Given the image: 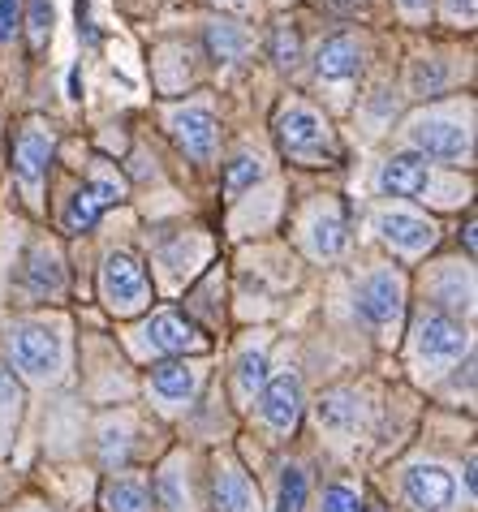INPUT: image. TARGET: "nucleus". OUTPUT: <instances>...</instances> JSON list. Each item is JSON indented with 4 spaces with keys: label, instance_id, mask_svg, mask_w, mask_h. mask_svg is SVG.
<instances>
[{
    "label": "nucleus",
    "instance_id": "nucleus-18",
    "mask_svg": "<svg viewBox=\"0 0 478 512\" xmlns=\"http://www.w3.org/2000/svg\"><path fill=\"white\" fill-rule=\"evenodd\" d=\"M22 284H26L31 297H56L61 293L65 289V267H61V259H56V250H48V246L31 250V259H26V267H22Z\"/></svg>",
    "mask_w": 478,
    "mask_h": 512
},
{
    "label": "nucleus",
    "instance_id": "nucleus-19",
    "mask_svg": "<svg viewBox=\"0 0 478 512\" xmlns=\"http://www.w3.org/2000/svg\"><path fill=\"white\" fill-rule=\"evenodd\" d=\"M104 508L108 512H156V504H151V491L143 487V482L134 478H117L104 487Z\"/></svg>",
    "mask_w": 478,
    "mask_h": 512
},
{
    "label": "nucleus",
    "instance_id": "nucleus-10",
    "mask_svg": "<svg viewBox=\"0 0 478 512\" xmlns=\"http://www.w3.org/2000/svg\"><path fill=\"white\" fill-rule=\"evenodd\" d=\"M121 194H125V190H121L117 177H108V173L91 177L87 186L74 194V203L65 207V229H69V233H87L112 203H121Z\"/></svg>",
    "mask_w": 478,
    "mask_h": 512
},
{
    "label": "nucleus",
    "instance_id": "nucleus-11",
    "mask_svg": "<svg viewBox=\"0 0 478 512\" xmlns=\"http://www.w3.org/2000/svg\"><path fill=\"white\" fill-rule=\"evenodd\" d=\"M143 336H147V345L160 349V353H203L207 349V336L186 315H177V310H160V315H151L147 327H143Z\"/></svg>",
    "mask_w": 478,
    "mask_h": 512
},
{
    "label": "nucleus",
    "instance_id": "nucleus-32",
    "mask_svg": "<svg viewBox=\"0 0 478 512\" xmlns=\"http://www.w3.org/2000/svg\"><path fill=\"white\" fill-rule=\"evenodd\" d=\"M397 5H401L405 13H414V18H418V13H423V9H427V0H397Z\"/></svg>",
    "mask_w": 478,
    "mask_h": 512
},
{
    "label": "nucleus",
    "instance_id": "nucleus-15",
    "mask_svg": "<svg viewBox=\"0 0 478 512\" xmlns=\"http://www.w3.org/2000/svg\"><path fill=\"white\" fill-rule=\"evenodd\" d=\"M212 491H216V512H259L255 487H250V478L233 461H216Z\"/></svg>",
    "mask_w": 478,
    "mask_h": 512
},
{
    "label": "nucleus",
    "instance_id": "nucleus-1",
    "mask_svg": "<svg viewBox=\"0 0 478 512\" xmlns=\"http://www.w3.org/2000/svg\"><path fill=\"white\" fill-rule=\"evenodd\" d=\"M276 147L298 164H336V138L311 104H285L276 112Z\"/></svg>",
    "mask_w": 478,
    "mask_h": 512
},
{
    "label": "nucleus",
    "instance_id": "nucleus-33",
    "mask_svg": "<svg viewBox=\"0 0 478 512\" xmlns=\"http://www.w3.org/2000/svg\"><path fill=\"white\" fill-rule=\"evenodd\" d=\"M332 5H341V9H349V5H358V0H332Z\"/></svg>",
    "mask_w": 478,
    "mask_h": 512
},
{
    "label": "nucleus",
    "instance_id": "nucleus-17",
    "mask_svg": "<svg viewBox=\"0 0 478 512\" xmlns=\"http://www.w3.org/2000/svg\"><path fill=\"white\" fill-rule=\"evenodd\" d=\"M431 186V173L418 155H392V160L379 168V190L384 194H401V198H418Z\"/></svg>",
    "mask_w": 478,
    "mask_h": 512
},
{
    "label": "nucleus",
    "instance_id": "nucleus-20",
    "mask_svg": "<svg viewBox=\"0 0 478 512\" xmlns=\"http://www.w3.org/2000/svg\"><path fill=\"white\" fill-rule=\"evenodd\" d=\"M311 250L319 254V259H336V254L345 250V220H341V211H323V216H315V224H311Z\"/></svg>",
    "mask_w": 478,
    "mask_h": 512
},
{
    "label": "nucleus",
    "instance_id": "nucleus-13",
    "mask_svg": "<svg viewBox=\"0 0 478 512\" xmlns=\"http://www.w3.org/2000/svg\"><path fill=\"white\" fill-rule=\"evenodd\" d=\"M173 134L194 160H212L216 155V117L207 104H190L173 112Z\"/></svg>",
    "mask_w": 478,
    "mask_h": 512
},
{
    "label": "nucleus",
    "instance_id": "nucleus-3",
    "mask_svg": "<svg viewBox=\"0 0 478 512\" xmlns=\"http://www.w3.org/2000/svg\"><path fill=\"white\" fill-rule=\"evenodd\" d=\"M414 353L423 362V371H448L466 353V332L444 310H423L414 323Z\"/></svg>",
    "mask_w": 478,
    "mask_h": 512
},
{
    "label": "nucleus",
    "instance_id": "nucleus-7",
    "mask_svg": "<svg viewBox=\"0 0 478 512\" xmlns=\"http://www.w3.org/2000/svg\"><path fill=\"white\" fill-rule=\"evenodd\" d=\"M401 491H405V504H410L414 512H448V508H453V500H457L453 474H448L444 465H431V461L405 469Z\"/></svg>",
    "mask_w": 478,
    "mask_h": 512
},
{
    "label": "nucleus",
    "instance_id": "nucleus-28",
    "mask_svg": "<svg viewBox=\"0 0 478 512\" xmlns=\"http://www.w3.org/2000/svg\"><path fill=\"white\" fill-rule=\"evenodd\" d=\"M22 26V0H0V44H9Z\"/></svg>",
    "mask_w": 478,
    "mask_h": 512
},
{
    "label": "nucleus",
    "instance_id": "nucleus-8",
    "mask_svg": "<svg viewBox=\"0 0 478 512\" xmlns=\"http://www.w3.org/2000/svg\"><path fill=\"white\" fill-rule=\"evenodd\" d=\"M259 414H263V422L272 426V431L289 435L293 426H298V418H302V375L298 371H280L276 379H267L263 392H259Z\"/></svg>",
    "mask_w": 478,
    "mask_h": 512
},
{
    "label": "nucleus",
    "instance_id": "nucleus-22",
    "mask_svg": "<svg viewBox=\"0 0 478 512\" xmlns=\"http://www.w3.org/2000/svg\"><path fill=\"white\" fill-rule=\"evenodd\" d=\"M306 474L302 465H280L276 474V512H302L306 508Z\"/></svg>",
    "mask_w": 478,
    "mask_h": 512
},
{
    "label": "nucleus",
    "instance_id": "nucleus-24",
    "mask_svg": "<svg viewBox=\"0 0 478 512\" xmlns=\"http://www.w3.org/2000/svg\"><path fill=\"white\" fill-rule=\"evenodd\" d=\"M263 177V168H259V160L255 155H237V160L224 168V194L229 198H237V194H246L255 181Z\"/></svg>",
    "mask_w": 478,
    "mask_h": 512
},
{
    "label": "nucleus",
    "instance_id": "nucleus-26",
    "mask_svg": "<svg viewBox=\"0 0 478 512\" xmlns=\"http://www.w3.org/2000/svg\"><path fill=\"white\" fill-rule=\"evenodd\" d=\"M26 22H31V48L44 52L48 39H52V5H48V0H31V9H26Z\"/></svg>",
    "mask_w": 478,
    "mask_h": 512
},
{
    "label": "nucleus",
    "instance_id": "nucleus-30",
    "mask_svg": "<svg viewBox=\"0 0 478 512\" xmlns=\"http://www.w3.org/2000/svg\"><path fill=\"white\" fill-rule=\"evenodd\" d=\"M18 383H13V375L5 371V366H0V414H13L18 418Z\"/></svg>",
    "mask_w": 478,
    "mask_h": 512
},
{
    "label": "nucleus",
    "instance_id": "nucleus-6",
    "mask_svg": "<svg viewBox=\"0 0 478 512\" xmlns=\"http://www.w3.org/2000/svg\"><path fill=\"white\" fill-rule=\"evenodd\" d=\"M410 138H414V147H418V151L435 155V160H448V164L470 160V125H461L457 117H444V112L414 121Z\"/></svg>",
    "mask_w": 478,
    "mask_h": 512
},
{
    "label": "nucleus",
    "instance_id": "nucleus-5",
    "mask_svg": "<svg viewBox=\"0 0 478 512\" xmlns=\"http://www.w3.org/2000/svg\"><path fill=\"white\" fill-rule=\"evenodd\" d=\"M358 310H362V319H367L371 327H379V332H397L401 310H405V284H401V276L388 272V267L371 272L367 280L358 284Z\"/></svg>",
    "mask_w": 478,
    "mask_h": 512
},
{
    "label": "nucleus",
    "instance_id": "nucleus-25",
    "mask_svg": "<svg viewBox=\"0 0 478 512\" xmlns=\"http://www.w3.org/2000/svg\"><path fill=\"white\" fill-rule=\"evenodd\" d=\"M207 44H212V52L224 56V61H237V56L246 52V35L233 31L229 22H220V26H212V31H207Z\"/></svg>",
    "mask_w": 478,
    "mask_h": 512
},
{
    "label": "nucleus",
    "instance_id": "nucleus-23",
    "mask_svg": "<svg viewBox=\"0 0 478 512\" xmlns=\"http://www.w3.org/2000/svg\"><path fill=\"white\" fill-rule=\"evenodd\" d=\"M263 383H267V353L246 349L242 358H237V396L255 401V392H263Z\"/></svg>",
    "mask_w": 478,
    "mask_h": 512
},
{
    "label": "nucleus",
    "instance_id": "nucleus-12",
    "mask_svg": "<svg viewBox=\"0 0 478 512\" xmlns=\"http://www.w3.org/2000/svg\"><path fill=\"white\" fill-rule=\"evenodd\" d=\"M52 151H56V138H52V130H44L39 121H31V125H26V130L18 134V147H13V168H18V177H22L31 190H39V181H44Z\"/></svg>",
    "mask_w": 478,
    "mask_h": 512
},
{
    "label": "nucleus",
    "instance_id": "nucleus-27",
    "mask_svg": "<svg viewBox=\"0 0 478 512\" xmlns=\"http://www.w3.org/2000/svg\"><path fill=\"white\" fill-rule=\"evenodd\" d=\"M323 512H362L358 491L345 487V482H332V487L323 491Z\"/></svg>",
    "mask_w": 478,
    "mask_h": 512
},
{
    "label": "nucleus",
    "instance_id": "nucleus-16",
    "mask_svg": "<svg viewBox=\"0 0 478 512\" xmlns=\"http://www.w3.org/2000/svg\"><path fill=\"white\" fill-rule=\"evenodd\" d=\"M315 69H319V78H332V82L354 78L358 69H362V44H358L354 35L323 39L319 52H315Z\"/></svg>",
    "mask_w": 478,
    "mask_h": 512
},
{
    "label": "nucleus",
    "instance_id": "nucleus-9",
    "mask_svg": "<svg viewBox=\"0 0 478 512\" xmlns=\"http://www.w3.org/2000/svg\"><path fill=\"white\" fill-rule=\"evenodd\" d=\"M375 229L392 250H401V254H427L435 246V224L423 220V216H414V211H401V207L379 211Z\"/></svg>",
    "mask_w": 478,
    "mask_h": 512
},
{
    "label": "nucleus",
    "instance_id": "nucleus-2",
    "mask_svg": "<svg viewBox=\"0 0 478 512\" xmlns=\"http://www.w3.org/2000/svg\"><path fill=\"white\" fill-rule=\"evenodd\" d=\"M9 358L13 366L26 375V379H35V383H48L61 375V336L52 332V327L44 323H13V332H9Z\"/></svg>",
    "mask_w": 478,
    "mask_h": 512
},
{
    "label": "nucleus",
    "instance_id": "nucleus-4",
    "mask_svg": "<svg viewBox=\"0 0 478 512\" xmlns=\"http://www.w3.org/2000/svg\"><path fill=\"white\" fill-rule=\"evenodd\" d=\"M100 293H104L108 310L134 315V310H143L151 302V280L134 254H108V263L100 272Z\"/></svg>",
    "mask_w": 478,
    "mask_h": 512
},
{
    "label": "nucleus",
    "instance_id": "nucleus-31",
    "mask_svg": "<svg viewBox=\"0 0 478 512\" xmlns=\"http://www.w3.org/2000/svg\"><path fill=\"white\" fill-rule=\"evenodd\" d=\"M448 9H453V13H461V18H474V0H448Z\"/></svg>",
    "mask_w": 478,
    "mask_h": 512
},
{
    "label": "nucleus",
    "instance_id": "nucleus-29",
    "mask_svg": "<svg viewBox=\"0 0 478 512\" xmlns=\"http://www.w3.org/2000/svg\"><path fill=\"white\" fill-rule=\"evenodd\" d=\"M272 52H276V65H289L293 69V65H298V35L280 26L276 39H272Z\"/></svg>",
    "mask_w": 478,
    "mask_h": 512
},
{
    "label": "nucleus",
    "instance_id": "nucleus-14",
    "mask_svg": "<svg viewBox=\"0 0 478 512\" xmlns=\"http://www.w3.org/2000/svg\"><path fill=\"white\" fill-rule=\"evenodd\" d=\"M203 366L199 362H160L151 371V392L160 396V405H190L199 396Z\"/></svg>",
    "mask_w": 478,
    "mask_h": 512
},
{
    "label": "nucleus",
    "instance_id": "nucleus-21",
    "mask_svg": "<svg viewBox=\"0 0 478 512\" xmlns=\"http://www.w3.org/2000/svg\"><path fill=\"white\" fill-rule=\"evenodd\" d=\"M319 422L328 426V431H336V435H349L358 426V401L349 392H328L319 401Z\"/></svg>",
    "mask_w": 478,
    "mask_h": 512
}]
</instances>
